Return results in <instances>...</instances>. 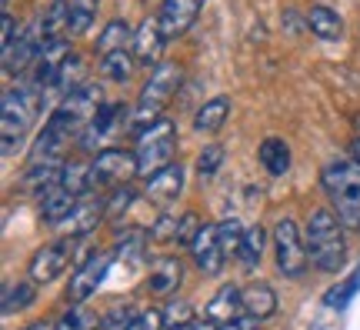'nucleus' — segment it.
<instances>
[{"instance_id":"4c0bfd02","label":"nucleus","mask_w":360,"mask_h":330,"mask_svg":"<svg viewBox=\"0 0 360 330\" xmlns=\"http://www.w3.org/2000/svg\"><path fill=\"white\" fill-rule=\"evenodd\" d=\"M134 317H137L134 304H114L107 314H103L101 330H127L130 324H134Z\"/></svg>"},{"instance_id":"09e8293b","label":"nucleus","mask_w":360,"mask_h":330,"mask_svg":"<svg viewBox=\"0 0 360 330\" xmlns=\"http://www.w3.org/2000/svg\"><path fill=\"white\" fill-rule=\"evenodd\" d=\"M357 134H360V117H357Z\"/></svg>"},{"instance_id":"e433bc0d","label":"nucleus","mask_w":360,"mask_h":330,"mask_svg":"<svg viewBox=\"0 0 360 330\" xmlns=\"http://www.w3.org/2000/svg\"><path fill=\"white\" fill-rule=\"evenodd\" d=\"M220 164H224V147H220V144L204 147L200 157H197V174H200V180H214V174L220 170Z\"/></svg>"},{"instance_id":"393cba45","label":"nucleus","mask_w":360,"mask_h":330,"mask_svg":"<svg viewBox=\"0 0 360 330\" xmlns=\"http://www.w3.org/2000/svg\"><path fill=\"white\" fill-rule=\"evenodd\" d=\"M307 30L310 34H317L321 40H337L340 34H344V20H340V13L337 11L317 4V7H310L307 11Z\"/></svg>"},{"instance_id":"4468645a","label":"nucleus","mask_w":360,"mask_h":330,"mask_svg":"<svg viewBox=\"0 0 360 330\" xmlns=\"http://www.w3.org/2000/svg\"><path fill=\"white\" fill-rule=\"evenodd\" d=\"M204 4L207 0H160V13H157V20H160V27H164L167 40L184 37V34L193 27V20L200 17Z\"/></svg>"},{"instance_id":"4be33fe9","label":"nucleus","mask_w":360,"mask_h":330,"mask_svg":"<svg viewBox=\"0 0 360 330\" xmlns=\"http://www.w3.org/2000/svg\"><path fill=\"white\" fill-rule=\"evenodd\" d=\"M227 117H231V97L217 94V97L200 103V110L193 114V130L197 134H217L227 124Z\"/></svg>"},{"instance_id":"c756f323","label":"nucleus","mask_w":360,"mask_h":330,"mask_svg":"<svg viewBox=\"0 0 360 330\" xmlns=\"http://www.w3.org/2000/svg\"><path fill=\"white\" fill-rule=\"evenodd\" d=\"M264 247H267V230L260 227H247L244 230V241H240V254H237V260L244 267H257L260 257H264Z\"/></svg>"},{"instance_id":"f3484780","label":"nucleus","mask_w":360,"mask_h":330,"mask_svg":"<svg viewBox=\"0 0 360 330\" xmlns=\"http://www.w3.org/2000/svg\"><path fill=\"white\" fill-rule=\"evenodd\" d=\"M60 174H64V160L60 157H47V160H30L24 170V177H20V187L27 193H47L51 187L60 184Z\"/></svg>"},{"instance_id":"de8ad7c7","label":"nucleus","mask_w":360,"mask_h":330,"mask_svg":"<svg viewBox=\"0 0 360 330\" xmlns=\"http://www.w3.org/2000/svg\"><path fill=\"white\" fill-rule=\"evenodd\" d=\"M20 330H57V324H51V320H37V324H27V327Z\"/></svg>"},{"instance_id":"f257e3e1","label":"nucleus","mask_w":360,"mask_h":330,"mask_svg":"<svg viewBox=\"0 0 360 330\" xmlns=\"http://www.w3.org/2000/svg\"><path fill=\"white\" fill-rule=\"evenodd\" d=\"M304 237H307L310 264L321 274H337L347 264V227L340 224V217L330 207H321L310 214Z\"/></svg>"},{"instance_id":"72a5a7b5","label":"nucleus","mask_w":360,"mask_h":330,"mask_svg":"<svg viewBox=\"0 0 360 330\" xmlns=\"http://www.w3.org/2000/svg\"><path fill=\"white\" fill-rule=\"evenodd\" d=\"M244 230L247 227H240V220H237V217H227V220H220V224H217L220 243H224V254H227V257H237V254H240Z\"/></svg>"},{"instance_id":"f704fd0d","label":"nucleus","mask_w":360,"mask_h":330,"mask_svg":"<svg viewBox=\"0 0 360 330\" xmlns=\"http://www.w3.org/2000/svg\"><path fill=\"white\" fill-rule=\"evenodd\" d=\"M193 320H197V314H193V307L187 304V300H177V297H170L167 304H164V324H167L170 330L187 327V324H193Z\"/></svg>"},{"instance_id":"bb28decb","label":"nucleus","mask_w":360,"mask_h":330,"mask_svg":"<svg viewBox=\"0 0 360 330\" xmlns=\"http://www.w3.org/2000/svg\"><path fill=\"white\" fill-rule=\"evenodd\" d=\"M137 67H141V64H137V57H134V51H130V47L101 57V74H107V80H114V84H127Z\"/></svg>"},{"instance_id":"39448f33","label":"nucleus","mask_w":360,"mask_h":330,"mask_svg":"<svg viewBox=\"0 0 360 330\" xmlns=\"http://www.w3.org/2000/svg\"><path fill=\"white\" fill-rule=\"evenodd\" d=\"M134 153H137V170L143 177H150L154 170L174 164V157H177V127H174V120L170 117H157L154 124H147L137 134Z\"/></svg>"},{"instance_id":"b1692460","label":"nucleus","mask_w":360,"mask_h":330,"mask_svg":"<svg viewBox=\"0 0 360 330\" xmlns=\"http://www.w3.org/2000/svg\"><path fill=\"white\" fill-rule=\"evenodd\" d=\"M130 44H134V30H130V24L127 20H120V17H114V20H107V27L97 34V47H94V53H97V57H107V53L124 51V47H130Z\"/></svg>"},{"instance_id":"6ab92c4d","label":"nucleus","mask_w":360,"mask_h":330,"mask_svg":"<svg viewBox=\"0 0 360 330\" xmlns=\"http://www.w3.org/2000/svg\"><path fill=\"white\" fill-rule=\"evenodd\" d=\"M240 314H244V297H240V287H233V284H224L204 307V317L210 324H217V327L233 317H240Z\"/></svg>"},{"instance_id":"c85d7f7f","label":"nucleus","mask_w":360,"mask_h":330,"mask_svg":"<svg viewBox=\"0 0 360 330\" xmlns=\"http://www.w3.org/2000/svg\"><path fill=\"white\" fill-rule=\"evenodd\" d=\"M103 314H94L84 304H70L57 320V330H101Z\"/></svg>"},{"instance_id":"ddd939ff","label":"nucleus","mask_w":360,"mask_h":330,"mask_svg":"<svg viewBox=\"0 0 360 330\" xmlns=\"http://www.w3.org/2000/svg\"><path fill=\"white\" fill-rule=\"evenodd\" d=\"M164 47H167V34H164L160 20H157V17L141 20V27L134 30V44H130L137 64H141L143 70H154V67L160 64V57H164Z\"/></svg>"},{"instance_id":"9d476101","label":"nucleus","mask_w":360,"mask_h":330,"mask_svg":"<svg viewBox=\"0 0 360 330\" xmlns=\"http://www.w3.org/2000/svg\"><path fill=\"white\" fill-rule=\"evenodd\" d=\"M44 40H47V37H44L40 24H30L27 30H20L11 47H7V51H0V61H4V74L17 77V74H24V70H30V67L37 64Z\"/></svg>"},{"instance_id":"473e14b6","label":"nucleus","mask_w":360,"mask_h":330,"mask_svg":"<svg viewBox=\"0 0 360 330\" xmlns=\"http://www.w3.org/2000/svg\"><path fill=\"white\" fill-rule=\"evenodd\" d=\"M147 234L143 230H124L117 237V247H114V257L117 260H141L143 250H147Z\"/></svg>"},{"instance_id":"49530a36","label":"nucleus","mask_w":360,"mask_h":330,"mask_svg":"<svg viewBox=\"0 0 360 330\" xmlns=\"http://www.w3.org/2000/svg\"><path fill=\"white\" fill-rule=\"evenodd\" d=\"M347 153H350V160H357V164H360V134L347 144Z\"/></svg>"},{"instance_id":"c03bdc74","label":"nucleus","mask_w":360,"mask_h":330,"mask_svg":"<svg viewBox=\"0 0 360 330\" xmlns=\"http://www.w3.org/2000/svg\"><path fill=\"white\" fill-rule=\"evenodd\" d=\"M217 330H260V320H254V317H247V314H240V317L227 320V324H220Z\"/></svg>"},{"instance_id":"1a4fd4ad","label":"nucleus","mask_w":360,"mask_h":330,"mask_svg":"<svg viewBox=\"0 0 360 330\" xmlns=\"http://www.w3.org/2000/svg\"><path fill=\"white\" fill-rule=\"evenodd\" d=\"M74 247H77V237H74V234H70V237H60V241H53V243H44L37 254H34L30 267H27L30 280H34V284H53V280L70 267Z\"/></svg>"},{"instance_id":"aec40b11","label":"nucleus","mask_w":360,"mask_h":330,"mask_svg":"<svg viewBox=\"0 0 360 330\" xmlns=\"http://www.w3.org/2000/svg\"><path fill=\"white\" fill-rule=\"evenodd\" d=\"M77 201H80L77 193H70L64 184H57L47 193H40V220L44 224H64L67 217L74 214Z\"/></svg>"},{"instance_id":"6e6552de","label":"nucleus","mask_w":360,"mask_h":330,"mask_svg":"<svg viewBox=\"0 0 360 330\" xmlns=\"http://www.w3.org/2000/svg\"><path fill=\"white\" fill-rule=\"evenodd\" d=\"M114 260H117L114 250H97V254H90L87 260L74 270L70 284H67V304H87L90 297L97 293V287L103 284V277H107V270H110Z\"/></svg>"},{"instance_id":"7c9ffc66","label":"nucleus","mask_w":360,"mask_h":330,"mask_svg":"<svg viewBox=\"0 0 360 330\" xmlns=\"http://www.w3.org/2000/svg\"><path fill=\"white\" fill-rule=\"evenodd\" d=\"M60 184H64L70 193H84L90 191V160H64V174H60Z\"/></svg>"},{"instance_id":"a19ab883","label":"nucleus","mask_w":360,"mask_h":330,"mask_svg":"<svg viewBox=\"0 0 360 330\" xmlns=\"http://www.w3.org/2000/svg\"><path fill=\"white\" fill-rule=\"evenodd\" d=\"M134 197H137V191L134 187H117V191L107 193V217H120L124 210H127L130 203H134Z\"/></svg>"},{"instance_id":"423d86ee","label":"nucleus","mask_w":360,"mask_h":330,"mask_svg":"<svg viewBox=\"0 0 360 330\" xmlns=\"http://www.w3.org/2000/svg\"><path fill=\"white\" fill-rule=\"evenodd\" d=\"M137 153L124 151V147H103L97 157L90 160V191L110 193L117 187H127L137 177Z\"/></svg>"},{"instance_id":"9b49d317","label":"nucleus","mask_w":360,"mask_h":330,"mask_svg":"<svg viewBox=\"0 0 360 330\" xmlns=\"http://www.w3.org/2000/svg\"><path fill=\"white\" fill-rule=\"evenodd\" d=\"M191 250V260L193 267L204 274V277H217L224 264H227V254H224V243H220V234H217V224H204L197 230L193 243L187 247Z\"/></svg>"},{"instance_id":"a18cd8bd","label":"nucleus","mask_w":360,"mask_h":330,"mask_svg":"<svg viewBox=\"0 0 360 330\" xmlns=\"http://www.w3.org/2000/svg\"><path fill=\"white\" fill-rule=\"evenodd\" d=\"M177 330H217V324H210V320H193V324H187V327H177Z\"/></svg>"},{"instance_id":"7ed1b4c3","label":"nucleus","mask_w":360,"mask_h":330,"mask_svg":"<svg viewBox=\"0 0 360 330\" xmlns=\"http://www.w3.org/2000/svg\"><path fill=\"white\" fill-rule=\"evenodd\" d=\"M321 187L330 201V210L347 230H360V164L357 160H330L321 170Z\"/></svg>"},{"instance_id":"37998d69","label":"nucleus","mask_w":360,"mask_h":330,"mask_svg":"<svg viewBox=\"0 0 360 330\" xmlns=\"http://www.w3.org/2000/svg\"><path fill=\"white\" fill-rule=\"evenodd\" d=\"M4 40H0V51H7L13 40H17V34H20V27H17V20H13V13L11 11H4Z\"/></svg>"},{"instance_id":"79ce46f5","label":"nucleus","mask_w":360,"mask_h":330,"mask_svg":"<svg viewBox=\"0 0 360 330\" xmlns=\"http://www.w3.org/2000/svg\"><path fill=\"white\" fill-rule=\"evenodd\" d=\"M174 234H177V217H160L150 227V241H174Z\"/></svg>"},{"instance_id":"2eb2a0df","label":"nucleus","mask_w":360,"mask_h":330,"mask_svg":"<svg viewBox=\"0 0 360 330\" xmlns=\"http://www.w3.org/2000/svg\"><path fill=\"white\" fill-rule=\"evenodd\" d=\"M120 120H130V114L124 110V103L103 101L101 107H97V114L90 117V124L84 127V134H80V144H84V147H94V144L107 140L117 127H120Z\"/></svg>"},{"instance_id":"a211bd4d","label":"nucleus","mask_w":360,"mask_h":330,"mask_svg":"<svg viewBox=\"0 0 360 330\" xmlns=\"http://www.w3.org/2000/svg\"><path fill=\"white\" fill-rule=\"evenodd\" d=\"M180 280H184V264H180L177 257H160L150 267V274H147V293H154V297H174Z\"/></svg>"},{"instance_id":"20e7f679","label":"nucleus","mask_w":360,"mask_h":330,"mask_svg":"<svg viewBox=\"0 0 360 330\" xmlns=\"http://www.w3.org/2000/svg\"><path fill=\"white\" fill-rule=\"evenodd\" d=\"M180 77H184V70H180L177 64H157L154 70H150L147 84H143L141 94H137L134 110H130V127H134V134H141L147 124H154L157 117H164V107H167L170 97H174L180 87Z\"/></svg>"},{"instance_id":"f8f14e48","label":"nucleus","mask_w":360,"mask_h":330,"mask_svg":"<svg viewBox=\"0 0 360 330\" xmlns=\"http://www.w3.org/2000/svg\"><path fill=\"white\" fill-rule=\"evenodd\" d=\"M67 57H74V47H70V37H67V34L44 40L37 64H34V74H30V84L47 94V87L53 84V77L60 74V67L67 64Z\"/></svg>"},{"instance_id":"0eeeda50","label":"nucleus","mask_w":360,"mask_h":330,"mask_svg":"<svg viewBox=\"0 0 360 330\" xmlns=\"http://www.w3.org/2000/svg\"><path fill=\"white\" fill-rule=\"evenodd\" d=\"M270 237H274L277 270H281L283 277H304V270L310 264V254H307V237H304V230L297 227L294 217H281Z\"/></svg>"},{"instance_id":"2f4dec72","label":"nucleus","mask_w":360,"mask_h":330,"mask_svg":"<svg viewBox=\"0 0 360 330\" xmlns=\"http://www.w3.org/2000/svg\"><path fill=\"white\" fill-rule=\"evenodd\" d=\"M67 17H70V0H53L51 11L40 17V30H44V37H60L67 34Z\"/></svg>"},{"instance_id":"cd10ccee","label":"nucleus","mask_w":360,"mask_h":330,"mask_svg":"<svg viewBox=\"0 0 360 330\" xmlns=\"http://www.w3.org/2000/svg\"><path fill=\"white\" fill-rule=\"evenodd\" d=\"M97 20V0H70V17H67V37L87 34Z\"/></svg>"},{"instance_id":"58836bf2","label":"nucleus","mask_w":360,"mask_h":330,"mask_svg":"<svg viewBox=\"0 0 360 330\" xmlns=\"http://www.w3.org/2000/svg\"><path fill=\"white\" fill-rule=\"evenodd\" d=\"M200 227H204V224H200V217H197V214L177 217V234H174V243H177V247H191Z\"/></svg>"},{"instance_id":"f03ea898","label":"nucleus","mask_w":360,"mask_h":330,"mask_svg":"<svg viewBox=\"0 0 360 330\" xmlns=\"http://www.w3.org/2000/svg\"><path fill=\"white\" fill-rule=\"evenodd\" d=\"M44 101V90L34 87L30 80L17 84L4 94V103H0V144H4V157H13L24 144L27 130L37 117V107Z\"/></svg>"},{"instance_id":"c9c22d12","label":"nucleus","mask_w":360,"mask_h":330,"mask_svg":"<svg viewBox=\"0 0 360 330\" xmlns=\"http://www.w3.org/2000/svg\"><path fill=\"white\" fill-rule=\"evenodd\" d=\"M357 287H360V267H354V270H350V277L340 280V284H337V291H330L327 297H323V304L340 310V307H347V300L357 293Z\"/></svg>"},{"instance_id":"a878e982","label":"nucleus","mask_w":360,"mask_h":330,"mask_svg":"<svg viewBox=\"0 0 360 330\" xmlns=\"http://www.w3.org/2000/svg\"><path fill=\"white\" fill-rule=\"evenodd\" d=\"M34 297H37L34 280H17V284H7L4 293H0V314H4V317L20 314V310H27V307L34 304Z\"/></svg>"},{"instance_id":"dca6fc26","label":"nucleus","mask_w":360,"mask_h":330,"mask_svg":"<svg viewBox=\"0 0 360 330\" xmlns=\"http://www.w3.org/2000/svg\"><path fill=\"white\" fill-rule=\"evenodd\" d=\"M180 191H184V167H180L177 160L167 167H160V170H154L150 177L143 180V193H147L154 203L177 201Z\"/></svg>"},{"instance_id":"412c9836","label":"nucleus","mask_w":360,"mask_h":330,"mask_svg":"<svg viewBox=\"0 0 360 330\" xmlns=\"http://www.w3.org/2000/svg\"><path fill=\"white\" fill-rule=\"evenodd\" d=\"M240 297H244V314L254 320H267L277 314V293L270 284H247L240 287Z\"/></svg>"},{"instance_id":"ea45409f","label":"nucleus","mask_w":360,"mask_h":330,"mask_svg":"<svg viewBox=\"0 0 360 330\" xmlns=\"http://www.w3.org/2000/svg\"><path fill=\"white\" fill-rule=\"evenodd\" d=\"M164 307H147V310H137V317L127 330H164Z\"/></svg>"},{"instance_id":"5701e85b","label":"nucleus","mask_w":360,"mask_h":330,"mask_svg":"<svg viewBox=\"0 0 360 330\" xmlns=\"http://www.w3.org/2000/svg\"><path fill=\"white\" fill-rule=\"evenodd\" d=\"M257 157L270 177H283V174L290 170V147H287L283 137H267L257 147Z\"/></svg>"}]
</instances>
